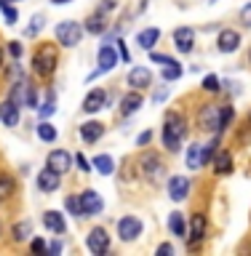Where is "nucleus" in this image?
<instances>
[{
    "label": "nucleus",
    "instance_id": "obj_1",
    "mask_svg": "<svg viewBox=\"0 0 251 256\" xmlns=\"http://www.w3.org/2000/svg\"><path fill=\"white\" fill-rule=\"evenodd\" d=\"M184 136H187V118L182 112H166L163 120V147L168 152H179Z\"/></svg>",
    "mask_w": 251,
    "mask_h": 256
},
{
    "label": "nucleus",
    "instance_id": "obj_2",
    "mask_svg": "<svg viewBox=\"0 0 251 256\" xmlns=\"http://www.w3.org/2000/svg\"><path fill=\"white\" fill-rule=\"evenodd\" d=\"M56 64H59V51H56L54 43H40L38 51L32 54V72L38 78H51L56 72Z\"/></svg>",
    "mask_w": 251,
    "mask_h": 256
},
{
    "label": "nucleus",
    "instance_id": "obj_3",
    "mask_svg": "<svg viewBox=\"0 0 251 256\" xmlns=\"http://www.w3.org/2000/svg\"><path fill=\"white\" fill-rule=\"evenodd\" d=\"M80 38H83V27H80L78 22H59L56 24V40H59L62 48H75L80 43Z\"/></svg>",
    "mask_w": 251,
    "mask_h": 256
},
{
    "label": "nucleus",
    "instance_id": "obj_4",
    "mask_svg": "<svg viewBox=\"0 0 251 256\" xmlns=\"http://www.w3.org/2000/svg\"><path fill=\"white\" fill-rule=\"evenodd\" d=\"M198 128H200V131L222 134V107H214V104H203V107L198 110Z\"/></svg>",
    "mask_w": 251,
    "mask_h": 256
},
{
    "label": "nucleus",
    "instance_id": "obj_5",
    "mask_svg": "<svg viewBox=\"0 0 251 256\" xmlns=\"http://www.w3.org/2000/svg\"><path fill=\"white\" fill-rule=\"evenodd\" d=\"M139 168H142V176L150 182H160L163 179V160H160V155H155V152H144V155L139 158Z\"/></svg>",
    "mask_w": 251,
    "mask_h": 256
},
{
    "label": "nucleus",
    "instance_id": "obj_6",
    "mask_svg": "<svg viewBox=\"0 0 251 256\" xmlns=\"http://www.w3.org/2000/svg\"><path fill=\"white\" fill-rule=\"evenodd\" d=\"M78 198H80V214L83 216H99L104 211V200L99 198L96 190H83Z\"/></svg>",
    "mask_w": 251,
    "mask_h": 256
},
{
    "label": "nucleus",
    "instance_id": "obj_7",
    "mask_svg": "<svg viewBox=\"0 0 251 256\" xmlns=\"http://www.w3.org/2000/svg\"><path fill=\"white\" fill-rule=\"evenodd\" d=\"M86 246H88V251L96 254V256H104L110 251V235H107V230L104 227H94L91 232H88V238H86Z\"/></svg>",
    "mask_w": 251,
    "mask_h": 256
},
{
    "label": "nucleus",
    "instance_id": "obj_8",
    "mask_svg": "<svg viewBox=\"0 0 251 256\" xmlns=\"http://www.w3.org/2000/svg\"><path fill=\"white\" fill-rule=\"evenodd\" d=\"M139 235H142V222L136 219V216H123V219L118 222V238L123 240V243H134Z\"/></svg>",
    "mask_w": 251,
    "mask_h": 256
},
{
    "label": "nucleus",
    "instance_id": "obj_9",
    "mask_svg": "<svg viewBox=\"0 0 251 256\" xmlns=\"http://www.w3.org/2000/svg\"><path fill=\"white\" fill-rule=\"evenodd\" d=\"M206 227H208L206 214L203 211L192 214V219H190V248H198L206 240Z\"/></svg>",
    "mask_w": 251,
    "mask_h": 256
},
{
    "label": "nucleus",
    "instance_id": "obj_10",
    "mask_svg": "<svg viewBox=\"0 0 251 256\" xmlns=\"http://www.w3.org/2000/svg\"><path fill=\"white\" fill-rule=\"evenodd\" d=\"M46 166L51 168V171H56L59 176H64L72 168V158H70V152H64V150H54V152H48Z\"/></svg>",
    "mask_w": 251,
    "mask_h": 256
},
{
    "label": "nucleus",
    "instance_id": "obj_11",
    "mask_svg": "<svg viewBox=\"0 0 251 256\" xmlns=\"http://www.w3.org/2000/svg\"><path fill=\"white\" fill-rule=\"evenodd\" d=\"M190 195V179L187 176H171L168 179V198L174 200V203H182V200H187Z\"/></svg>",
    "mask_w": 251,
    "mask_h": 256
},
{
    "label": "nucleus",
    "instance_id": "obj_12",
    "mask_svg": "<svg viewBox=\"0 0 251 256\" xmlns=\"http://www.w3.org/2000/svg\"><path fill=\"white\" fill-rule=\"evenodd\" d=\"M216 48L222 54H232L240 48V32L238 30H222L219 38H216Z\"/></svg>",
    "mask_w": 251,
    "mask_h": 256
},
{
    "label": "nucleus",
    "instance_id": "obj_13",
    "mask_svg": "<svg viewBox=\"0 0 251 256\" xmlns=\"http://www.w3.org/2000/svg\"><path fill=\"white\" fill-rule=\"evenodd\" d=\"M174 43H176V51L179 54H190L195 48V32L190 27H179L174 30Z\"/></svg>",
    "mask_w": 251,
    "mask_h": 256
},
{
    "label": "nucleus",
    "instance_id": "obj_14",
    "mask_svg": "<svg viewBox=\"0 0 251 256\" xmlns=\"http://www.w3.org/2000/svg\"><path fill=\"white\" fill-rule=\"evenodd\" d=\"M104 104H107V94H104L102 88H94V91H88V96L83 99V112L96 115L99 110H104Z\"/></svg>",
    "mask_w": 251,
    "mask_h": 256
},
{
    "label": "nucleus",
    "instance_id": "obj_15",
    "mask_svg": "<svg viewBox=\"0 0 251 256\" xmlns=\"http://www.w3.org/2000/svg\"><path fill=\"white\" fill-rule=\"evenodd\" d=\"M128 86L134 88V91H144V88L152 86V75L147 67H134L128 72Z\"/></svg>",
    "mask_w": 251,
    "mask_h": 256
},
{
    "label": "nucleus",
    "instance_id": "obj_16",
    "mask_svg": "<svg viewBox=\"0 0 251 256\" xmlns=\"http://www.w3.org/2000/svg\"><path fill=\"white\" fill-rule=\"evenodd\" d=\"M38 190L40 192H46V195H51V192L59 190V174L51 171V168H43V171L38 174Z\"/></svg>",
    "mask_w": 251,
    "mask_h": 256
},
{
    "label": "nucleus",
    "instance_id": "obj_17",
    "mask_svg": "<svg viewBox=\"0 0 251 256\" xmlns=\"http://www.w3.org/2000/svg\"><path fill=\"white\" fill-rule=\"evenodd\" d=\"M115 64H118L115 48H112V46H102V48H99V70H96L94 75H102V72L115 70Z\"/></svg>",
    "mask_w": 251,
    "mask_h": 256
},
{
    "label": "nucleus",
    "instance_id": "obj_18",
    "mask_svg": "<svg viewBox=\"0 0 251 256\" xmlns=\"http://www.w3.org/2000/svg\"><path fill=\"white\" fill-rule=\"evenodd\" d=\"M19 110L22 107H16V104L11 99H6V102H0V120L8 126V128H14V126H19Z\"/></svg>",
    "mask_w": 251,
    "mask_h": 256
},
{
    "label": "nucleus",
    "instance_id": "obj_19",
    "mask_svg": "<svg viewBox=\"0 0 251 256\" xmlns=\"http://www.w3.org/2000/svg\"><path fill=\"white\" fill-rule=\"evenodd\" d=\"M102 134H104V126H102V123H96V120H88V123L80 126V139H83L86 144L99 142V139H102Z\"/></svg>",
    "mask_w": 251,
    "mask_h": 256
},
{
    "label": "nucleus",
    "instance_id": "obj_20",
    "mask_svg": "<svg viewBox=\"0 0 251 256\" xmlns=\"http://www.w3.org/2000/svg\"><path fill=\"white\" fill-rule=\"evenodd\" d=\"M43 224H46V230L54 232V235H64V230H67V222H64V216L59 211H46Z\"/></svg>",
    "mask_w": 251,
    "mask_h": 256
},
{
    "label": "nucleus",
    "instance_id": "obj_21",
    "mask_svg": "<svg viewBox=\"0 0 251 256\" xmlns=\"http://www.w3.org/2000/svg\"><path fill=\"white\" fill-rule=\"evenodd\" d=\"M142 104H144L142 94L139 91H131V94H126L123 99H120V112H123V115H134V112H139Z\"/></svg>",
    "mask_w": 251,
    "mask_h": 256
},
{
    "label": "nucleus",
    "instance_id": "obj_22",
    "mask_svg": "<svg viewBox=\"0 0 251 256\" xmlns=\"http://www.w3.org/2000/svg\"><path fill=\"white\" fill-rule=\"evenodd\" d=\"M158 38H160V30H155V27H147V30H142L139 35H136V46L144 48V51H150V48H155Z\"/></svg>",
    "mask_w": 251,
    "mask_h": 256
},
{
    "label": "nucleus",
    "instance_id": "obj_23",
    "mask_svg": "<svg viewBox=\"0 0 251 256\" xmlns=\"http://www.w3.org/2000/svg\"><path fill=\"white\" fill-rule=\"evenodd\" d=\"M91 168L96 174H102V176H112V174H115V160H112L110 155H96Z\"/></svg>",
    "mask_w": 251,
    "mask_h": 256
},
{
    "label": "nucleus",
    "instance_id": "obj_24",
    "mask_svg": "<svg viewBox=\"0 0 251 256\" xmlns=\"http://www.w3.org/2000/svg\"><path fill=\"white\" fill-rule=\"evenodd\" d=\"M184 163H187L190 171H198V168L203 166V147H200V144H190V150H187V158H184Z\"/></svg>",
    "mask_w": 251,
    "mask_h": 256
},
{
    "label": "nucleus",
    "instance_id": "obj_25",
    "mask_svg": "<svg viewBox=\"0 0 251 256\" xmlns=\"http://www.w3.org/2000/svg\"><path fill=\"white\" fill-rule=\"evenodd\" d=\"M214 171L219 176H227L232 171V152H219V155H214Z\"/></svg>",
    "mask_w": 251,
    "mask_h": 256
},
{
    "label": "nucleus",
    "instance_id": "obj_26",
    "mask_svg": "<svg viewBox=\"0 0 251 256\" xmlns=\"http://www.w3.org/2000/svg\"><path fill=\"white\" fill-rule=\"evenodd\" d=\"M14 192H16V182H14V176L0 174V203L11 200V198H14Z\"/></svg>",
    "mask_w": 251,
    "mask_h": 256
},
{
    "label": "nucleus",
    "instance_id": "obj_27",
    "mask_svg": "<svg viewBox=\"0 0 251 256\" xmlns=\"http://www.w3.org/2000/svg\"><path fill=\"white\" fill-rule=\"evenodd\" d=\"M168 230H171L176 238H187V227H184V216H182L179 211H174L171 216H168Z\"/></svg>",
    "mask_w": 251,
    "mask_h": 256
},
{
    "label": "nucleus",
    "instance_id": "obj_28",
    "mask_svg": "<svg viewBox=\"0 0 251 256\" xmlns=\"http://www.w3.org/2000/svg\"><path fill=\"white\" fill-rule=\"evenodd\" d=\"M104 30H107V22H104L102 14H94L91 19L86 22V32H91V35H102Z\"/></svg>",
    "mask_w": 251,
    "mask_h": 256
},
{
    "label": "nucleus",
    "instance_id": "obj_29",
    "mask_svg": "<svg viewBox=\"0 0 251 256\" xmlns=\"http://www.w3.org/2000/svg\"><path fill=\"white\" fill-rule=\"evenodd\" d=\"M38 112H40V118H51L56 112V94L54 91H46V102L38 107Z\"/></svg>",
    "mask_w": 251,
    "mask_h": 256
},
{
    "label": "nucleus",
    "instance_id": "obj_30",
    "mask_svg": "<svg viewBox=\"0 0 251 256\" xmlns=\"http://www.w3.org/2000/svg\"><path fill=\"white\" fill-rule=\"evenodd\" d=\"M30 222H19V224H14L11 227V238H14V243H24V240L30 238Z\"/></svg>",
    "mask_w": 251,
    "mask_h": 256
},
{
    "label": "nucleus",
    "instance_id": "obj_31",
    "mask_svg": "<svg viewBox=\"0 0 251 256\" xmlns=\"http://www.w3.org/2000/svg\"><path fill=\"white\" fill-rule=\"evenodd\" d=\"M38 139L46 142V144L56 142V128H54L51 123H40V126H38Z\"/></svg>",
    "mask_w": 251,
    "mask_h": 256
},
{
    "label": "nucleus",
    "instance_id": "obj_32",
    "mask_svg": "<svg viewBox=\"0 0 251 256\" xmlns=\"http://www.w3.org/2000/svg\"><path fill=\"white\" fill-rule=\"evenodd\" d=\"M160 75H163L166 83H174V80L182 78V67H179V64H168V67H163V72H160Z\"/></svg>",
    "mask_w": 251,
    "mask_h": 256
},
{
    "label": "nucleus",
    "instance_id": "obj_33",
    "mask_svg": "<svg viewBox=\"0 0 251 256\" xmlns=\"http://www.w3.org/2000/svg\"><path fill=\"white\" fill-rule=\"evenodd\" d=\"M43 24H46V19H43V16H40V14H35V16H32V24L27 27V32H24V35H27V38H35L38 32L43 30Z\"/></svg>",
    "mask_w": 251,
    "mask_h": 256
},
{
    "label": "nucleus",
    "instance_id": "obj_34",
    "mask_svg": "<svg viewBox=\"0 0 251 256\" xmlns=\"http://www.w3.org/2000/svg\"><path fill=\"white\" fill-rule=\"evenodd\" d=\"M219 78L216 75H206L203 78V91H208V94H219Z\"/></svg>",
    "mask_w": 251,
    "mask_h": 256
},
{
    "label": "nucleus",
    "instance_id": "obj_35",
    "mask_svg": "<svg viewBox=\"0 0 251 256\" xmlns=\"http://www.w3.org/2000/svg\"><path fill=\"white\" fill-rule=\"evenodd\" d=\"M67 211H70L72 216H83V214H80V198H75V195L67 198Z\"/></svg>",
    "mask_w": 251,
    "mask_h": 256
},
{
    "label": "nucleus",
    "instance_id": "obj_36",
    "mask_svg": "<svg viewBox=\"0 0 251 256\" xmlns=\"http://www.w3.org/2000/svg\"><path fill=\"white\" fill-rule=\"evenodd\" d=\"M150 59L155 62V64H160V67H168V64H179L176 59H171V56H166V54H152Z\"/></svg>",
    "mask_w": 251,
    "mask_h": 256
},
{
    "label": "nucleus",
    "instance_id": "obj_37",
    "mask_svg": "<svg viewBox=\"0 0 251 256\" xmlns=\"http://www.w3.org/2000/svg\"><path fill=\"white\" fill-rule=\"evenodd\" d=\"M216 144H219V139H214L211 144H206V147H203V163H211V158L216 155Z\"/></svg>",
    "mask_w": 251,
    "mask_h": 256
},
{
    "label": "nucleus",
    "instance_id": "obj_38",
    "mask_svg": "<svg viewBox=\"0 0 251 256\" xmlns=\"http://www.w3.org/2000/svg\"><path fill=\"white\" fill-rule=\"evenodd\" d=\"M232 118H235V110H232V107H222V131L230 126Z\"/></svg>",
    "mask_w": 251,
    "mask_h": 256
},
{
    "label": "nucleus",
    "instance_id": "obj_39",
    "mask_svg": "<svg viewBox=\"0 0 251 256\" xmlns=\"http://www.w3.org/2000/svg\"><path fill=\"white\" fill-rule=\"evenodd\" d=\"M3 19H6V24H16V8H11V6H3Z\"/></svg>",
    "mask_w": 251,
    "mask_h": 256
},
{
    "label": "nucleus",
    "instance_id": "obj_40",
    "mask_svg": "<svg viewBox=\"0 0 251 256\" xmlns=\"http://www.w3.org/2000/svg\"><path fill=\"white\" fill-rule=\"evenodd\" d=\"M8 54H11L14 59H22V43L19 40H11V43H8Z\"/></svg>",
    "mask_w": 251,
    "mask_h": 256
},
{
    "label": "nucleus",
    "instance_id": "obj_41",
    "mask_svg": "<svg viewBox=\"0 0 251 256\" xmlns=\"http://www.w3.org/2000/svg\"><path fill=\"white\" fill-rule=\"evenodd\" d=\"M75 163H78V168H80L83 174H88V171H91V163H88V160L83 158V152H80V155L75 158Z\"/></svg>",
    "mask_w": 251,
    "mask_h": 256
},
{
    "label": "nucleus",
    "instance_id": "obj_42",
    "mask_svg": "<svg viewBox=\"0 0 251 256\" xmlns=\"http://www.w3.org/2000/svg\"><path fill=\"white\" fill-rule=\"evenodd\" d=\"M118 51H120V59H126V64L131 62V54H128V48H126V40H118Z\"/></svg>",
    "mask_w": 251,
    "mask_h": 256
},
{
    "label": "nucleus",
    "instance_id": "obj_43",
    "mask_svg": "<svg viewBox=\"0 0 251 256\" xmlns=\"http://www.w3.org/2000/svg\"><path fill=\"white\" fill-rule=\"evenodd\" d=\"M27 107H38V96H35V86L27 88Z\"/></svg>",
    "mask_w": 251,
    "mask_h": 256
},
{
    "label": "nucleus",
    "instance_id": "obj_44",
    "mask_svg": "<svg viewBox=\"0 0 251 256\" xmlns=\"http://www.w3.org/2000/svg\"><path fill=\"white\" fill-rule=\"evenodd\" d=\"M240 22H243V27H251V3L240 11Z\"/></svg>",
    "mask_w": 251,
    "mask_h": 256
},
{
    "label": "nucleus",
    "instance_id": "obj_45",
    "mask_svg": "<svg viewBox=\"0 0 251 256\" xmlns=\"http://www.w3.org/2000/svg\"><path fill=\"white\" fill-rule=\"evenodd\" d=\"M158 256H174V246H168V243H163V246H158V251H155Z\"/></svg>",
    "mask_w": 251,
    "mask_h": 256
},
{
    "label": "nucleus",
    "instance_id": "obj_46",
    "mask_svg": "<svg viewBox=\"0 0 251 256\" xmlns=\"http://www.w3.org/2000/svg\"><path fill=\"white\" fill-rule=\"evenodd\" d=\"M43 251H46V243L40 238H35L32 240V254H43Z\"/></svg>",
    "mask_w": 251,
    "mask_h": 256
},
{
    "label": "nucleus",
    "instance_id": "obj_47",
    "mask_svg": "<svg viewBox=\"0 0 251 256\" xmlns=\"http://www.w3.org/2000/svg\"><path fill=\"white\" fill-rule=\"evenodd\" d=\"M150 142H152V134H150V131L139 134V139H136V144H139V147H144V144H150Z\"/></svg>",
    "mask_w": 251,
    "mask_h": 256
},
{
    "label": "nucleus",
    "instance_id": "obj_48",
    "mask_svg": "<svg viewBox=\"0 0 251 256\" xmlns=\"http://www.w3.org/2000/svg\"><path fill=\"white\" fill-rule=\"evenodd\" d=\"M112 8H115V0H104V3H102V8H99V11L104 14V11H112Z\"/></svg>",
    "mask_w": 251,
    "mask_h": 256
},
{
    "label": "nucleus",
    "instance_id": "obj_49",
    "mask_svg": "<svg viewBox=\"0 0 251 256\" xmlns=\"http://www.w3.org/2000/svg\"><path fill=\"white\" fill-rule=\"evenodd\" d=\"M62 243H59V240H56V243H51V254H62Z\"/></svg>",
    "mask_w": 251,
    "mask_h": 256
},
{
    "label": "nucleus",
    "instance_id": "obj_50",
    "mask_svg": "<svg viewBox=\"0 0 251 256\" xmlns=\"http://www.w3.org/2000/svg\"><path fill=\"white\" fill-rule=\"evenodd\" d=\"M166 94H168V88H163V91H158V94H155V102H163V99H166Z\"/></svg>",
    "mask_w": 251,
    "mask_h": 256
},
{
    "label": "nucleus",
    "instance_id": "obj_51",
    "mask_svg": "<svg viewBox=\"0 0 251 256\" xmlns=\"http://www.w3.org/2000/svg\"><path fill=\"white\" fill-rule=\"evenodd\" d=\"M54 6H67V3H72V0H51Z\"/></svg>",
    "mask_w": 251,
    "mask_h": 256
},
{
    "label": "nucleus",
    "instance_id": "obj_52",
    "mask_svg": "<svg viewBox=\"0 0 251 256\" xmlns=\"http://www.w3.org/2000/svg\"><path fill=\"white\" fill-rule=\"evenodd\" d=\"M0 70H3V48H0Z\"/></svg>",
    "mask_w": 251,
    "mask_h": 256
},
{
    "label": "nucleus",
    "instance_id": "obj_53",
    "mask_svg": "<svg viewBox=\"0 0 251 256\" xmlns=\"http://www.w3.org/2000/svg\"><path fill=\"white\" fill-rule=\"evenodd\" d=\"M3 6H8V0H0V8H3Z\"/></svg>",
    "mask_w": 251,
    "mask_h": 256
},
{
    "label": "nucleus",
    "instance_id": "obj_54",
    "mask_svg": "<svg viewBox=\"0 0 251 256\" xmlns=\"http://www.w3.org/2000/svg\"><path fill=\"white\" fill-rule=\"evenodd\" d=\"M248 123H251V112H248Z\"/></svg>",
    "mask_w": 251,
    "mask_h": 256
}]
</instances>
